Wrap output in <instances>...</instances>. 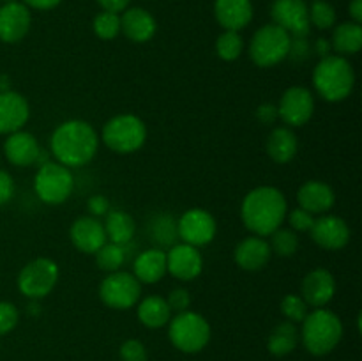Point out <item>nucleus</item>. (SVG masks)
<instances>
[{
    "label": "nucleus",
    "instance_id": "32",
    "mask_svg": "<svg viewBox=\"0 0 362 361\" xmlns=\"http://www.w3.org/2000/svg\"><path fill=\"white\" fill-rule=\"evenodd\" d=\"M244 52V39L240 32L225 30L216 39V53L225 62H233Z\"/></svg>",
    "mask_w": 362,
    "mask_h": 361
},
{
    "label": "nucleus",
    "instance_id": "40",
    "mask_svg": "<svg viewBox=\"0 0 362 361\" xmlns=\"http://www.w3.org/2000/svg\"><path fill=\"white\" fill-rule=\"evenodd\" d=\"M286 218H288L290 227H292L293 232H310V229L315 223V216L311 212L304 211L303 207H296L290 212H286Z\"/></svg>",
    "mask_w": 362,
    "mask_h": 361
},
{
    "label": "nucleus",
    "instance_id": "25",
    "mask_svg": "<svg viewBox=\"0 0 362 361\" xmlns=\"http://www.w3.org/2000/svg\"><path fill=\"white\" fill-rule=\"evenodd\" d=\"M265 151L269 158L278 165H286L292 161L299 151V140L293 133L292 127L278 126L269 133L267 142H265Z\"/></svg>",
    "mask_w": 362,
    "mask_h": 361
},
{
    "label": "nucleus",
    "instance_id": "48",
    "mask_svg": "<svg viewBox=\"0 0 362 361\" xmlns=\"http://www.w3.org/2000/svg\"><path fill=\"white\" fill-rule=\"evenodd\" d=\"M311 50H313V53H317L320 59H324V57L331 55L332 52V46H331V41H327L325 38H320L315 41V45L311 46Z\"/></svg>",
    "mask_w": 362,
    "mask_h": 361
},
{
    "label": "nucleus",
    "instance_id": "29",
    "mask_svg": "<svg viewBox=\"0 0 362 361\" xmlns=\"http://www.w3.org/2000/svg\"><path fill=\"white\" fill-rule=\"evenodd\" d=\"M331 46L336 55H356L362 48V27L354 21H343L334 28L331 38Z\"/></svg>",
    "mask_w": 362,
    "mask_h": 361
},
{
    "label": "nucleus",
    "instance_id": "45",
    "mask_svg": "<svg viewBox=\"0 0 362 361\" xmlns=\"http://www.w3.org/2000/svg\"><path fill=\"white\" fill-rule=\"evenodd\" d=\"M87 207L90 211V216L99 218V216H105L110 211V202L108 198L103 197V195H94V197L88 198Z\"/></svg>",
    "mask_w": 362,
    "mask_h": 361
},
{
    "label": "nucleus",
    "instance_id": "51",
    "mask_svg": "<svg viewBox=\"0 0 362 361\" xmlns=\"http://www.w3.org/2000/svg\"><path fill=\"white\" fill-rule=\"evenodd\" d=\"M2 4H7V2H18V0H0Z\"/></svg>",
    "mask_w": 362,
    "mask_h": 361
},
{
    "label": "nucleus",
    "instance_id": "30",
    "mask_svg": "<svg viewBox=\"0 0 362 361\" xmlns=\"http://www.w3.org/2000/svg\"><path fill=\"white\" fill-rule=\"evenodd\" d=\"M299 340L300 335L297 326L290 321L281 322V324L274 326V329H272L271 335H269L267 349L272 356H286V354H290L296 349Z\"/></svg>",
    "mask_w": 362,
    "mask_h": 361
},
{
    "label": "nucleus",
    "instance_id": "12",
    "mask_svg": "<svg viewBox=\"0 0 362 361\" xmlns=\"http://www.w3.org/2000/svg\"><path fill=\"white\" fill-rule=\"evenodd\" d=\"M276 106H278V119L293 130L310 122L315 113V96L310 88L296 85L283 92L279 105Z\"/></svg>",
    "mask_w": 362,
    "mask_h": 361
},
{
    "label": "nucleus",
    "instance_id": "20",
    "mask_svg": "<svg viewBox=\"0 0 362 361\" xmlns=\"http://www.w3.org/2000/svg\"><path fill=\"white\" fill-rule=\"evenodd\" d=\"M41 147L37 138L28 131H14L4 142V154L14 166H30L41 159Z\"/></svg>",
    "mask_w": 362,
    "mask_h": 361
},
{
    "label": "nucleus",
    "instance_id": "24",
    "mask_svg": "<svg viewBox=\"0 0 362 361\" xmlns=\"http://www.w3.org/2000/svg\"><path fill=\"white\" fill-rule=\"evenodd\" d=\"M297 202L299 207L311 214H327L334 207L336 195L334 190L327 183L322 180H308L297 191Z\"/></svg>",
    "mask_w": 362,
    "mask_h": 361
},
{
    "label": "nucleus",
    "instance_id": "5",
    "mask_svg": "<svg viewBox=\"0 0 362 361\" xmlns=\"http://www.w3.org/2000/svg\"><path fill=\"white\" fill-rule=\"evenodd\" d=\"M99 140H103V144L117 154H133L145 145L147 126L138 115L120 113L103 126Z\"/></svg>",
    "mask_w": 362,
    "mask_h": 361
},
{
    "label": "nucleus",
    "instance_id": "13",
    "mask_svg": "<svg viewBox=\"0 0 362 361\" xmlns=\"http://www.w3.org/2000/svg\"><path fill=\"white\" fill-rule=\"evenodd\" d=\"M272 23L292 38H308L311 32L306 0H274L271 6Z\"/></svg>",
    "mask_w": 362,
    "mask_h": 361
},
{
    "label": "nucleus",
    "instance_id": "43",
    "mask_svg": "<svg viewBox=\"0 0 362 361\" xmlns=\"http://www.w3.org/2000/svg\"><path fill=\"white\" fill-rule=\"evenodd\" d=\"M14 180L11 177L9 172L6 170H0V205L7 204L11 198L14 197Z\"/></svg>",
    "mask_w": 362,
    "mask_h": 361
},
{
    "label": "nucleus",
    "instance_id": "18",
    "mask_svg": "<svg viewBox=\"0 0 362 361\" xmlns=\"http://www.w3.org/2000/svg\"><path fill=\"white\" fill-rule=\"evenodd\" d=\"M69 237L73 246L87 255H94L108 241L105 225L101 219L94 218V216H80L74 219L69 230Z\"/></svg>",
    "mask_w": 362,
    "mask_h": 361
},
{
    "label": "nucleus",
    "instance_id": "10",
    "mask_svg": "<svg viewBox=\"0 0 362 361\" xmlns=\"http://www.w3.org/2000/svg\"><path fill=\"white\" fill-rule=\"evenodd\" d=\"M99 297L113 310H129L140 301L141 283L134 278L133 273H108L99 285Z\"/></svg>",
    "mask_w": 362,
    "mask_h": 361
},
{
    "label": "nucleus",
    "instance_id": "36",
    "mask_svg": "<svg viewBox=\"0 0 362 361\" xmlns=\"http://www.w3.org/2000/svg\"><path fill=\"white\" fill-rule=\"evenodd\" d=\"M308 308L310 306L306 304V301L300 296H297V294H288L281 301V314L285 315L286 321L293 322V324L303 322L306 319V315L310 314Z\"/></svg>",
    "mask_w": 362,
    "mask_h": 361
},
{
    "label": "nucleus",
    "instance_id": "42",
    "mask_svg": "<svg viewBox=\"0 0 362 361\" xmlns=\"http://www.w3.org/2000/svg\"><path fill=\"white\" fill-rule=\"evenodd\" d=\"M311 53H313V50H311L308 38H292V41H290L288 59H292L293 62L299 64L310 59Z\"/></svg>",
    "mask_w": 362,
    "mask_h": 361
},
{
    "label": "nucleus",
    "instance_id": "27",
    "mask_svg": "<svg viewBox=\"0 0 362 361\" xmlns=\"http://www.w3.org/2000/svg\"><path fill=\"white\" fill-rule=\"evenodd\" d=\"M105 216L106 218L103 225H105L106 239L110 243L120 244V246L129 244L133 241L134 232H136V223H134L133 216L122 209H110Z\"/></svg>",
    "mask_w": 362,
    "mask_h": 361
},
{
    "label": "nucleus",
    "instance_id": "46",
    "mask_svg": "<svg viewBox=\"0 0 362 361\" xmlns=\"http://www.w3.org/2000/svg\"><path fill=\"white\" fill-rule=\"evenodd\" d=\"M103 11H110V13H124L129 7L131 0H95Z\"/></svg>",
    "mask_w": 362,
    "mask_h": 361
},
{
    "label": "nucleus",
    "instance_id": "22",
    "mask_svg": "<svg viewBox=\"0 0 362 361\" xmlns=\"http://www.w3.org/2000/svg\"><path fill=\"white\" fill-rule=\"evenodd\" d=\"M271 257L272 251L271 246H269V241L258 236L244 237L235 246V251H233L235 264L240 269L250 273L264 269L269 264V260H271Z\"/></svg>",
    "mask_w": 362,
    "mask_h": 361
},
{
    "label": "nucleus",
    "instance_id": "1",
    "mask_svg": "<svg viewBox=\"0 0 362 361\" xmlns=\"http://www.w3.org/2000/svg\"><path fill=\"white\" fill-rule=\"evenodd\" d=\"M99 149V134L92 124L81 119L64 120L53 130L49 151L57 163L67 168H80L94 159Z\"/></svg>",
    "mask_w": 362,
    "mask_h": 361
},
{
    "label": "nucleus",
    "instance_id": "17",
    "mask_svg": "<svg viewBox=\"0 0 362 361\" xmlns=\"http://www.w3.org/2000/svg\"><path fill=\"white\" fill-rule=\"evenodd\" d=\"M336 294V280L329 269L317 268L304 276L300 283V297L308 306L324 308L332 301Z\"/></svg>",
    "mask_w": 362,
    "mask_h": 361
},
{
    "label": "nucleus",
    "instance_id": "33",
    "mask_svg": "<svg viewBox=\"0 0 362 361\" xmlns=\"http://www.w3.org/2000/svg\"><path fill=\"white\" fill-rule=\"evenodd\" d=\"M269 237H271V243H269L271 251L279 255V257H293L299 250V237L292 229H281L279 227Z\"/></svg>",
    "mask_w": 362,
    "mask_h": 361
},
{
    "label": "nucleus",
    "instance_id": "4",
    "mask_svg": "<svg viewBox=\"0 0 362 361\" xmlns=\"http://www.w3.org/2000/svg\"><path fill=\"white\" fill-rule=\"evenodd\" d=\"M299 335L308 353L313 356H325L341 342V319L327 308H315L303 321V329Z\"/></svg>",
    "mask_w": 362,
    "mask_h": 361
},
{
    "label": "nucleus",
    "instance_id": "21",
    "mask_svg": "<svg viewBox=\"0 0 362 361\" xmlns=\"http://www.w3.org/2000/svg\"><path fill=\"white\" fill-rule=\"evenodd\" d=\"M158 21L144 7H127L120 16V32L136 45L148 42L156 35Z\"/></svg>",
    "mask_w": 362,
    "mask_h": 361
},
{
    "label": "nucleus",
    "instance_id": "35",
    "mask_svg": "<svg viewBox=\"0 0 362 361\" xmlns=\"http://www.w3.org/2000/svg\"><path fill=\"white\" fill-rule=\"evenodd\" d=\"M94 34L103 41H112L120 34V14L110 13V11H101L95 14L92 21Z\"/></svg>",
    "mask_w": 362,
    "mask_h": 361
},
{
    "label": "nucleus",
    "instance_id": "11",
    "mask_svg": "<svg viewBox=\"0 0 362 361\" xmlns=\"http://www.w3.org/2000/svg\"><path fill=\"white\" fill-rule=\"evenodd\" d=\"M218 232V223L214 216L200 207L187 209L177 222V236L182 243L194 248L212 243Z\"/></svg>",
    "mask_w": 362,
    "mask_h": 361
},
{
    "label": "nucleus",
    "instance_id": "49",
    "mask_svg": "<svg viewBox=\"0 0 362 361\" xmlns=\"http://www.w3.org/2000/svg\"><path fill=\"white\" fill-rule=\"evenodd\" d=\"M349 14L354 23H362V0H352L349 6Z\"/></svg>",
    "mask_w": 362,
    "mask_h": 361
},
{
    "label": "nucleus",
    "instance_id": "38",
    "mask_svg": "<svg viewBox=\"0 0 362 361\" xmlns=\"http://www.w3.org/2000/svg\"><path fill=\"white\" fill-rule=\"evenodd\" d=\"M20 321V311L9 301H0V336L7 335L16 328Z\"/></svg>",
    "mask_w": 362,
    "mask_h": 361
},
{
    "label": "nucleus",
    "instance_id": "50",
    "mask_svg": "<svg viewBox=\"0 0 362 361\" xmlns=\"http://www.w3.org/2000/svg\"><path fill=\"white\" fill-rule=\"evenodd\" d=\"M7 81H9V78H7V76H0V92L11 91L9 84H7Z\"/></svg>",
    "mask_w": 362,
    "mask_h": 361
},
{
    "label": "nucleus",
    "instance_id": "47",
    "mask_svg": "<svg viewBox=\"0 0 362 361\" xmlns=\"http://www.w3.org/2000/svg\"><path fill=\"white\" fill-rule=\"evenodd\" d=\"M25 6L28 9H35V11H52L55 9L57 6L62 4V0H23Z\"/></svg>",
    "mask_w": 362,
    "mask_h": 361
},
{
    "label": "nucleus",
    "instance_id": "31",
    "mask_svg": "<svg viewBox=\"0 0 362 361\" xmlns=\"http://www.w3.org/2000/svg\"><path fill=\"white\" fill-rule=\"evenodd\" d=\"M94 255H95V262H98L99 269L105 271L106 275H108V273L120 271L122 264L126 262V250H124V246H120V244H115V243H110V241H106V243L103 244Z\"/></svg>",
    "mask_w": 362,
    "mask_h": 361
},
{
    "label": "nucleus",
    "instance_id": "9",
    "mask_svg": "<svg viewBox=\"0 0 362 361\" xmlns=\"http://www.w3.org/2000/svg\"><path fill=\"white\" fill-rule=\"evenodd\" d=\"M59 265L46 257L34 258L18 275V289L28 299L39 301L52 294L59 282Z\"/></svg>",
    "mask_w": 362,
    "mask_h": 361
},
{
    "label": "nucleus",
    "instance_id": "34",
    "mask_svg": "<svg viewBox=\"0 0 362 361\" xmlns=\"http://www.w3.org/2000/svg\"><path fill=\"white\" fill-rule=\"evenodd\" d=\"M310 13L311 27H317L318 30H329L336 23V11L327 0H313L311 6H308Z\"/></svg>",
    "mask_w": 362,
    "mask_h": 361
},
{
    "label": "nucleus",
    "instance_id": "8",
    "mask_svg": "<svg viewBox=\"0 0 362 361\" xmlns=\"http://www.w3.org/2000/svg\"><path fill=\"white\" fill-rule=\"evenodd\" d=\"M74 190V176L71 168L57 161H46L39 166L34 177V191L41 202L48 205L64 204Z\"/></svg>",
    "mask_w": 362,
    "mask_h": 361
},
{
    "label": "nucleus",
    "instance_id": "15",
    "mask_svg": "<svg viewBox=\"0 0 362 361\" xmlns=\"http://www.w3.org/2000/svg\"><path fill=\"white\" fill-rule=\"evenodd\" d=\"M310 234L315 244L329 251L341 250L350 241L349 223L336 214H322L320 218H315Z\"/></svg>",
    "mask_w": 362,
    "mask_h": 361
},
{
    "label": "nucleus",
    "instance_id": "23",
    "mask_svg": "<svg viewBox=\"0 0 362 361\" xmlns=\"http://www.w3.org/2000/svg\"><path fill=\"white\" fill-rule=\"evenodd\" d=\"M253 2L251 0H216L214 16L216 21L225 30L240 32L253 20Z\"/></svg>",
    "mask_w": 362,
    "mask_h": 361
},
{
    "label": "nucleus",
    "instance_id": "3",
    "mask_svg": "<svg viewBox=\"0 0 362 361\" xmlns=\"http://www.w3.org/2000/svg\"><path fill=\"white\" fill-rule=\"evenodd\" d=\"M313 87L325 101H345L356 87V71L350 60L336 53L318 60L313 69Z\"/></svg>",
    "mask_w": 362,
    "mask_h": 361
},
{
    "label": "nucleus",
    "instance_id": "37",
    "mask_svg": "<svg viewBox=\"0 0 362 361\" xmlns=\"http://www.w3.org/2000/svg\"><path fill=\"white\" fill-rule=\"evenodd\" d=\"M154 239L158 241L159 244H172L175 243L177 236V222L168 214H161L158 219L154 222Z\"/></svg>",
    "mask_w": 362,
    "mask_h": 361
},
{
    "label": "nucleus",
    "instance_id": "39",
    "mask_svg": "<svg viewBox=\"0 0 362 361\" xmlns=\"http://www.w3.org/2000/svg\"><path fill=\"white\" fill-rule=\"evenodd\" d=\"M120 361H147V349L140 340H126L119 350Z\"/></svg>",
    "mask_w": 362,
    "mask_h": 361
},
{
    "label": "nucleus",
    "instance_id": "41",
    "mask_svg": "<svg viewBox=\"0 0 362 361\" xmlns=\"http://www.w3.org/2000/svg\"><path fill=\"white\" fill-rule=\"evenodd\" d=\"M166 303H168L170 310L175 311V314H182L187 311L191 306V294L189 290L184 289V287H177L166 297Z\"/></svg>",
    "mask_w": 362,
    "mask_h": 361
},
{
    "label": "nucleus",
    "instance_id": "14",
    "mask_svg": "<svg viewBox=\"0 0 362 361\" xmlns=\"http://www.w3.org/2000/svg\"><path fill=\"white\" fill-rule=\"evenodd\" d=\"M166 271L180 282H193L204 271V257L198 248L177 243L166 251Z\"/></svg>",
    "mask_w": 362,
    "mask_h": 361
},
{
    "label": "nucleus",
    "instance_id": "6",
    "mask_svg": "<svg viewBox=\"0 0 362 361\" xmlns=\"http://www.w3.org/2000/svg\"><path fill=\"white\" fill-rule=\"evenodd\" d=\"M168 336L173 347L186 354L200 353L211 340V324L197 311H182L168 322Z\"/></svg>",
    "mask_w": 362,
    "mask_h": 361
},
{
    "label": "nucleus",
    "instance_id": "26",
    "mask_svg": "<svg viewBox=\"0 0 362 361\" xmlns=\"http://www.w3.org/2000/svg\"><path fill=\"white\" fill-rule=\"evenodd\" d=\"M166 273V251L161 248H148L133 262V275L140 283H158L165 278Z\"/></svg>",
    "mask_w": 362,
    "mask_h": 361
},
{
    "label": "nucleus",
    "instance_id": "16",
    "mask_svg": "<svg viewBox=\"0 0 362 361\" xmlns=\"http://www.w3.org/2000/svg\"><path fill=\"white\" fill-rule=\"evenodd\" d=\"M32 25L30 9L23 2H7L0 6V41L7 45L20 42Z\"/></svg>",
    "mask_w": 362,
    "mask_h": 361
},
{
    "label": "nucleus",
    "instance_id": "7",
    "mask_svg": "<svg viewBox=\"0 0 362 361\" xmlns=\"http://www.w3.org/2000/svg\"><path fill=\"white\" fill-rule=\"evenodd\" d=\"M292 35L274 23L264 25L253 34L250 42V57L255 66L274 67L288 59Z\"/></svg>",
    "mask_w": 362,
    "mask_h": 361
},
{
    "label": "nucleus",
    "instance_id": "28",
    "mask_svg": "<svg viewBox=\"0 0 362 361\" xmlns=\"http://www.w3.org/2000/svg\"><path fill=\"white\" fill-rule=\"evenodd\" d=\"M138 319L148 329L165 328L172 319V310L165 297L147 296L138 303Z\"/></svg>",
    "mask_w": 362,
    "mask_h": 361
},
{
    "label": "nucleus",
    "instance_id": "19",
    "mask_svg": "<svg viewBox=\"0 0 362 361\" xmlns=\"http://www.w3.org/2000/svg\"><path fill=\"white\" fill-rule=\"evenodd\" d=\"M30 117L28 101L14 91L0 92V134H11L23 130Z\"/></svg>",
    "mask_w": 362,
    "mask_h": 361
},
{
    "label": "nucleus",
    "instance_id": "44",
    "mask_svg": "<svg viewBox=\"0 0 362 361\" xmlns=\"http://www.w3.org/2000/svg\"><path fill=\"white\" fill-rule=\"evenodd\" d=\"M257 119L260 124L272 126L278 120V106L272 105V103H264L257 108Z\"/></svg>",
    "mask_w": 362,
    "mask_h": 361
},
{
    "label": "nucleus",
    "instance_id": "2",
    "mask_svg": "<svg viewBox=\"0 0 362 361\" xmlns=\"http://www.w3.org/2000/svg\"><path fill=\"white\" fill-rule=\"evenodd\" d=\"M288 212V202L281 190L274 186H258L244 197L240 218L253 236L269 237L283 225Z\"/></svg>",
    "mask_w": 362,
    "mask_h": 361
}]
</instances>
